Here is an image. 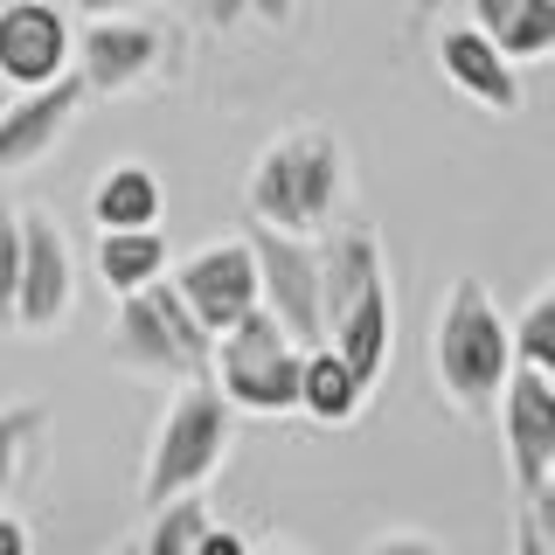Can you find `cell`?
Listing matches in <instances>:
<instances>
[{
  "instance_id": "7402d4cb",
  "label": "cell",
  "mask_w": 555,
  "mask_h": 555,
  "mask_svg": "<svg viewBox=\"0 0 555 555\" xmlns=\"http://www.w3.org/2000/svg\"><path fill=\"white\" fill-rule=\"evenodd\" d=\"M514 548H520V555H555V486H548V479L534 486V493H520Z\"/></svg>"
},
{
  "instance_id": "ac0fdd59",
  "label": "cell",
  "mask_w": 555,
  "mask_h": 555,
  "mask_svg": "<svg viewBox=\"0 0 555 555\" xmlns=\"http://www.w3.org/2000/svg\"><path fill=\"white\" fill-rule=\"evenodd\" d=\"M202 534H208V507H202L195 493H173L146 520V555H195Z\"/></svg>"
},
{
  "instance_id": "9a60e30c",
  "label": "cell",
  "mask_w": 555,
  "mask_h": 555,
  "mask_svg": "<svg viewBox=\"0 0 555 555\" xmlns=\"http://www.w3.org/2000/svg\"><path fill=\"white\" fill-rule=\"evenodd\" d=\"M369 389H375V382H361V369L340 354L334 340H312V347H306L299 410L312 416V424H354V416L369 410Z\"/></svg>"
},
{
  "instance_id": "f1b7e54d",
  "label": "cell",
  "mask_w": 555,
  "mask_h": 555,
  "mask_svg": "<svg viewBox=\"0 0 555 555\" xmlns=\"http://www.w3.org/2000/svg\"><path fill=\"white\" fill-rule=\"evenodd\" d=\"M548 486H555V459H548Z\"/></svg>"
},
{
  "instance_id": "83f0119b",
  "label": "cell",
  "mask_w": 555,
  "mask_h": 555,
  "mask_svg": "<svg viewBox=\"0 0 555 555\" xmlns=\"http://www.w3.org/2000/svg\"><path fill=\"white\" fill-rule=\"evenodd\" d=\"M69 8H77L83 22H98V14H132V0H69Z\"/></svg>"
},
{
  "instance_id": "8992f818",
  "label": "cell",
  "mask_w": 555,
  "mask_h": 555,
  "mask_svg": "<svg viewBox=\"0 0 555 555\" xmlns=\"http://www.w3.org/2000/svg\"><path fill=\"white\" fill-rule=\"evenodd\" d=\"M112 354L139 375H173L195 382L216 361V334L202 326V312L181 299V285L160 271L146 292H126L118 299V326H112Z\"/></svg>"
},
{
  "instance_id": "ba28073f",
  "label": "cell",
  "mask_w": 555,
  "mask_h": 555,
  "mask_svg": "<svg viewBox=\"0 0 555 555\" xmlns=\"http://www.w3.org/2000/svg\"><path fill=\"white\" fill-rule=\"evenodd\" d=\"M77 299V264L49 208H22V285H14V326L49 334Z\"/></svg>"
},
{
  "instance_id": "ffe728a7",
  "label": "cell",
  "mask_w": 555,
  "mask_h": 555,
  "mask_svg": "<svg viewBox=\"0 0 555 555\" xmlns=\"http://www.w3.org/2000/svg\"><path fill=\"white\" fill-rule=\"evenodd\" d=\"M42 430H49V410H42V403H14V410H0V500L14 493V479H22L28 451L42 444Z\"/></svg>"
},
{
  "instance_id": "d6986e66",
  "label": "cell",
  "mask_w": 555,
  "mask_h": 555,
  "mask_svg": "<svg viewBox=\"0 0 555 555\" xmlns=\"http://www.w3.org/2000/svg\"><path fill=\"white\" fill-rule=\"evenodd\" d=\"M493 42L507 49L514 63H534V56H555V0H520L507 22L493 28Z\"/></svg>"
},
{
  "instance_id": "4fadbf2b",
  "label": "cell",
  "mask_w": 555,
  "mask_h": 555,
  "mask_svg": "<svg viewBox=\"0 0 555 555\" xmlns=\"http://www.w3.org/2000/svg\"><path fill=\"white\" fill-rule=\"evenodd\" d=\"M77 104H83V77H77V69H63V77H49V83H35V91L14 98L8 112H0V173L42 160V153L69 132Z\"/></svg>"
},
{
  "instance_id": "277c9868",
  "label": "cell",
  "mask_w": 555,
  "mask_h": 555,
  "mask_svg": "<svg viewBox=\"0 0 555 555\" xmlns=\"http://www.w3.org/2000/svg\"><path fill=\"white\" fill-rule=\"evenodd\" d=\"M230 430H236V403L216 389V375L181 382V396L167 403L160 430H153L146 473H139L146 507H160L173 493H202V486L216 479V465L230 459Z\"/></svg>"
},
{
  "instance_id": "52a82bcc",
  "label": "cell",
  "mask_w": 555,
  "mask_h": 555,
  "mask_svg": "<svg viewBox=\"0 0 555 555\" xmlns=\"http://www.w3.org/2000/svg\"><path fill=\"white\" fill-rule=\"evenodd\" d=\"M250 250H257V299H264L285 334L312 347L326 340V306H320V243L299 230H278V222L250 216Z\"/></svg>"
},
{
  "instance_id": "e0dca14e",
  "label": "cell",
  "mask_w": 555,
  "mask_h": 555,
  "mask_svg": "<svg viewBox=\"0 0 555 555\" xmlns=\"http://www.w3.org/2000/svg\"><path fill=\"white\" fill-rule=\"evenodd\" d=\"M160 271H167L160 222H153V230H98V278H104V292H112V299L146 292Z\"/></svg>"
},
{
  "instance_id": "3957f363",
  "label": "cell",
  "mask_w": 555,
  "mask_h": 555,
  "mask_svg": "<svg viewBox=\"0 0 555 555\" xmlns=\"http://www.w3.org/2000/svg\"><path fill=\"white\" fill-rule=\"evenodd\" d=\"M340 188H347V160H340V139L326 126H299L285 139H271L250 167V202L257 222H278V230H299L312 236L320 222H334L340 208Z\"/></svg>"
},
{
  "instance_id": "484cf974",
  "label": "cell",
  "mask_w": 555,
  "mask_h": 555,
  "mask_svg": "<svg viewBox=\"0 0 555 555\" xmlns=\"http://www.w3.org/2000/svg\"><path fill=\"white\" fill-rule=\"evenodd\" d=\"M195 555H243V534H230V528H208Z\"/></svg>"
},
{
  "instance_id": "d4e9b609",
  "label": "cell",
  "mask_w": 555,
  "mask_h": 555,
  "mask_svg": "<svg viewBox=\"0 0 555 555\" xmlns=\"http://www.w3.org/2000/svg\"><path fill=\"white\" fill-rule=\"evenodd\" d=\"M514 8H520V0H473V22H479L486 35H493V28H500V22H507V14H514Z\"/></svg>"
},
{
  "instance_id": "4316f807",
  "label": "cell",
  "mask_w": 555,
  "mask_h": 555,
  "mask_svg": "<svg viewBox=\"0 0 555 555\" xmlns=\"http://www.w3.org/2000/svg\"><path fill=\"white\" fill-rule=\"evenodd\" d=\"M0 555H28V528L14 514H0Z\"/></svg>"
},
{
  "instance_id": "30bf717a",
  "label": "cell",
  "mask_w": 555,
  "mask_h": 555,
  "mask_svg": "<svg viewBox=\"0 0 555 555\" xmlns=\"http://www.w3.org/2000/svg\"><path fill=\"white\" fill-rule=\"evenodd\" d=\"M500 438H507L514 486L534 493V486L548 479V459H555V375L514 361L507 389H500Z\"/></svg>"
},
{
  "instance_id": "5b68a950",
  "label": "cell",
  "mask_w": 555,
  "mask_h": 555,
  "mask_svg": "<svg viewBox=\"0 0 555 555\" xmlns=\"http://www.w3.org/2000/svg\"><path fill=\"white\" fill-rule=\"evenodd\" d=\"M216 389L230 396L243 416H285L299 410V375H306V347L285 334V320L257 299L230 334H216V361H208Z\"/></svg>"
},
{
  "instance_id": "44dd1931",
  "label": "cell",
  "mask_w": 555,
  "mask_h": 555,
  "mask_svg": "<svg viewBox=\"0 0 555 555\" xmlns=\"http://www.w3.org/2000/svg\"><path fill=\"white\" fill-rule=\"evenodd\" d=\"M514 361H528V369L555 375V292H548V299H534V306L514 320Z\"/></svg>"
},
{
  "instance_id": "cb8c5ba5",
  "label": "cell",
  "mask_w": 555,
  "mask_h": 555,
  "mask_svg": "<svg viewBox=\"0 0 555 555\" xmlns=\"http://www.w3.org/2000/svg\"><path fill=\"white\" fill-rule=\"evenodd\" d=\"M202 14H208L216 28L243 22V14H271V22H285V0H202Z\"/></svg>"
},
{
  "instance_id": "9c48e42d",
  "label": "cell",
  "mask_w": 555,
  "mask_h": 555,
  "mask_svg": "<svg viewBox=\"0 0 555 555\" xmlns=\"http://www.w3.org/2000/svg\"><path fill=\"white\" fill-rule=\"evenodd\" d=\"M167 278L181 285V299L202 312L208 334H230L243 312L257 306V250H250V236H236V243H208V250L181 257V264H173Z\"/></svg>"
},
{
  "instance_id": "5bb4252c",
  "label": "cell",
  "mask_w": 555,
  "mask_h": 555,
  "mask_svg": "<svg viewBox=\"0 0 555 555\" xmlns=\"http://www.w3.org/2000/svg\"><path fill=\"white\" fill-rule=\"evenodd\" d=\"M438 63H444V77L459 83L473 104H486V112H520V63L479 22L444 28L438 35Z\"/></svg>"
},
{
  "instance_id": "7c38bea8",
  "label": "cell",
  "mask_w": 555,
  "mask_h": 555,
  "mask_svg": "<svg viewBox=\"0 0 555 555\" xmlns=\"http://www.w3.org/2000/svg\"><path fill=\"white\" fill-rule=\"evenodd\" d=\"M153 63H160V28L132 22V14H98L77 42V77H83V91H98V98L146 83Z\"/></svg>"
},
{
  "instance_id": "603a6c76",
  "label": "cell",
  "mask_w": 555,
  "mask_h": 555,
  "mask_svg": "<svg viewBox=\"0 0 555 555\" xmlns=\"http://www.w3.org/2000/svg\"><path fill=\"white\" fill-rule=\"evenodd\" d=\"M14 285H22V216L0 208V326H14Z\"/></svg>"
},
{
  "instance_id": "2e32d148",
  "label": "cell",
  "mask_w": 555,
  "mask_h": 555,
  "mask_svg": "<svg viewBox=\"0 0 555 555\" xmlns=\"http://www.w3.org/2000/svg\"><path fill=\"white\" fill-rule=\"evenodd\" d=\"M160 173L153 167H139V160H118V167H104V181L91 188V222L98 230H153L160 222Z\"/></svg>"
},
{
  "instance_id": "8fae6325",
  "label": "cell",
  "mask_w": 555,
  "mask_h": 555,
  "mask_svg": "<svg viewBox=\"0 0 555 555\" xmlns=\"http://www.w3.org/2000/svg\"><path fill=\"white\" fill-rule=\"evenodd\" d=\"M69 22L49 0H0V83L35 91V83L69 69Z\"/></svg>"
},
{
  "instance_id": "7a4b0ae2",
  "label": "cell",
  "mask_w": 555,
  "mask_h": 555,
  "mask_svg": "<svg viewBox=\"0 0 555 555\" xmlns=\"http://www.w3.org/2000/svg\"><path fill=\"white\" fill-rule=\"evenodd\" d=\"M514 375V320H500L479 278H451L438 312V382L459 416H486Z\"/></svg>"
},
{
  "instance_id": "6da1fadb",
  "label": "cell",
  "mask_w": 555,
  "mask_h": 555,
  "mask_svg": "<svg viewBox=\"0 0 555 555\" xmlns=\"http://www.w3.org/2000/svg\"><path fill=\"white\" fill-rule=\"evenodd\" d=\"M320 306H326V340L361 369V382H382L396 340V306H389L375 222H347L320 243Z\"/></svg>"
}]
</instances>
